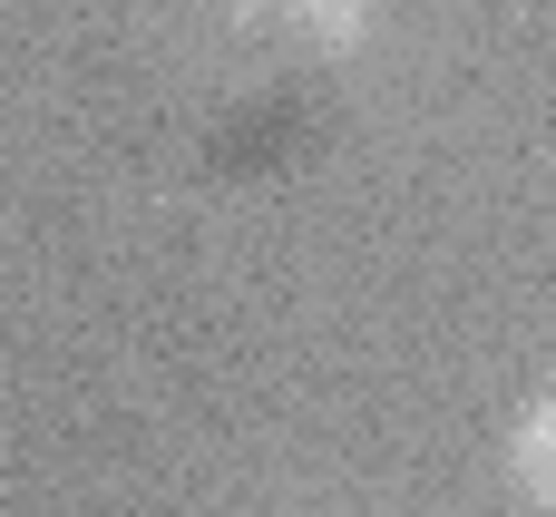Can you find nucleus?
Wrapping results in <instances>:
<instances>
[{"label":"nucleus","instance_id":"nucleus-1","mask_svg":"<svg viewBox=\"0 0 556 517\" xmlns=\"http://www.w3.org/2000/svg\"><path fill=\"white\" fill-rule=\"evenodd\" d=\"M508 479H518L528 508L556 517V391H547V401H528V420L508 430Z\"/></svg>","mask_w":556,"mask_h":517},{"label":"nucleus","instance_id":"nucleus-2","mask_svg":"<svg viewBox=\"0 0 556 517\" xmlns=\"http://www.w3.org/2000/svg\"><path fill=\"white\" fill-rule=\"evenodd\" d=\"M293 29L323 49V59H352L371 39V0H293Z\"/></svg>","mask_w":556,"mask_h":517},{"label":"nucleus","instance_id":"nucleus-3","mask_svg":"<svg viewBox=\"0 0 556 517\" xmlns=\"http://www.w3.org/2000/svg\"><path fill=\"white\" fill-rule=\"evenodd\" d=\"M225 10H274V0H225Z\"/></svg>","mask_w":556,"mask_h":517}]
</instances>
